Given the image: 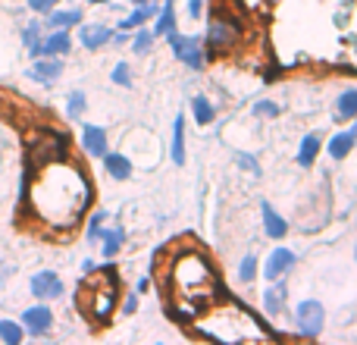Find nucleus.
<instances>
[{"instance_id": "21", "label": "nucleus", "mask_w": 357, "mask_h": 345, "mask_svg": "<svg viewBox=\"0 0 357 345\" xmlns=\"http://www.w3.org/2000/svg\"><path fill=\"white\" fill-rule=\"evenodd\" d=\"M317 154H320V135H317V132H310V135H304L301 148H298V163H301L304 170L314 167V163H317Z\"/></svg>"}, {"instance_id": "23", "label": "nucleus", "mask_w": 357, "mask_h": 345, "mask_svg": "<svg viewBox=\"0 0 357 345\" xmlns=\"http://www.w3.org/2000/svg\"><path fill=\"white\" fill-rule=\"evenodd\" d=\"M335 117L339 119H354L357 117V88H348V91L339 94V101H335Z\"/></svg>"}, {"instance_id": "8", "label": "nucleus", "mask_w": 357, "mask_h": 345, "mask_svg": "<svg viewBox=\"0 0 357 345\" xmlns=\"http://www.w3.org/2000/svg\"><path fill=\"white\" fill-rule=\"evenodd\" d=\"M69 47H73V38H69L66 29H54L50 35H41L38 47H31V57H66Z\"/></svg>"}, {"instance_id": "18", "label": "nucleus", "mask_w": 357, "mask_h": 345, "mask_svg": "<svg viewBox=\"0 0 357 345\" xmlns=\"http://www.w3.org/2000/svg\"><path fill=\"white\" fill-rule=\"evenodd\" d=\"M104 167H107V172H110L113 179H119V182H126V179L132 176V161L129 157H123V154H110V151H107Z\"/></svg>"}, {"instance_id": "24", "label": "nucleus", "mask_w": 357, "mask_h": 345, "mask_svg": "<svg viewBox=\"0 0 357 345\" xmlns=\"http://www.w3.org/2000/svg\"><path fill=\"white\" fill-rule=\"evenodd\" d=\"M173 163L176 167L185 163V117H176L173 126Z\"/></svg>"}, {"instance_id": "39", "label": "nucleus", "mask_w": 357, "mask_h": 345, "mask_svg": "<svg viewBox=\"0 0 357 345\" xmlns=\"http://www.w3.org/2000/svg\"><path fill=\"white\" fill-rule=\"evenodd\" d=\"M3 277H6V267H3V264H0V279H3Z\"/></svg>"}, {"instance_id": "34", "label": "nucleus", "mask_w": 357, "mask_h": 345, "mask_svg": "<svg viewBox=\"0 0 357 345\" xmlns=\"http://www.w3.org/2000/svg\"><path fill=\"white\" fill-rule=\"evenodd\" d=\"M254 117H279V104H273V101H257V104H254Z\"/></svg>"}, {"instance_id": "30", "label": "nucleus", "mask_w": 357, "mask_h": 345, "mask_svg": "<svg viewBox=\"0 0 357 345\" xmlns=\"http://www.w3.org/2000/svg\"><path fill=\"white\" fill-rule=\"evenodd\" d=\"M254 277H257V258H254V254H245L238 264V279L241 283H251Z\"/></svg>"}, {"instance_id": "10", "label": "nucleus", "mask_w": 357, "mask_h": 345, "mask_svg": "<svg viewBox=\"0 0 357 345\" xmlns=\"http://www.w3.org/2000/svg\"><path fill=\"white\" fill-rule=\"evenodd\" d=\"M31 295L41 298V302H54L63 295V279L54 270H38L31 277Z\"/></svg>"}, {"instance_id": "17", "label": "nucleus", "mask_w": 357, "mask_h": 345, "mask_svg": "<svg viewBox=\"0 0 357 345\" xmlns=\"http://www.w3.org/2000/svg\"><path fill=\"white\" fill-rule=\"evenodd\" d=\"M100 242H104V258L107 260H113L119 254V248H123V242H126V229L123 226H110V229H100V235H98Z\"/></svg>"}, {"instance_id": "29", "label": "nucleus", "mask_w": 357, "mask_h": 345, "mask_svg": "<svg viewBox=\"0 0 357 345\" xmlns=\"http://www.w3.org/2000/svg\"><path fill=\"white\" fill-rule=\"evenodd\" d=\"M41 35H44V31H41V22H38V19H31V22L25 25V31H22V44H25L29 50H31V47H38Z\"/></svg>"}, {"instance_id": "27", "label": "nucleus", "mask_w": 357, "mask_h": 345, "mask_svg": "<svg viewBox=\"0 0 357 345\" xmlns=\"http://www.w3.org/2000/svg\"><path fill=\"white\" fill-rule=\"evenodd\" d=\"M191 110H195V119H197L201 126L213 123V104H210L204 94H195V98H191Z\"/></svg>"}, {"instance_id": "32", "label": "nucleus", "mask_w": 357, "mask_h": 345, "mask_svg": "<svg viewBox=\"0 0 357 345\" xmlns=\"http://www.w3.org/2000/svg\"><path fill=\"white\" fill-rule=\"evenodd\" d=\"M110 79L116 82V85L129 88V85H132V73H129V66H126V63H116V66H113V73H110Z\"/></svg>"}, {"instance_id": "15", "label": "nucleus", "mask_w": 357, "mask_h": 345, "mask_svg": "<svg viewBox=\"0 0 357 345\" xmlns=\"http://www.w3.org/2000/svg\"><path fill=\"white\" fill-rule=\"evenodd\" d=\"M82 142H85V151L91 157L107 154V132L100 129V126H85V129H82Z\"/></svg>"}, {"instance_id": "16", "label": "nucleus", "mask_w": 357, "mask_h": 345, "mask_svg": "<svg viewBox=\"0 0 357 345\" xmlns=\"http://www.w3.org/2000/svg\"><path fill=\"white\" fill-rule=\"evenodd\" d=\"M357 145V126L351 132H339V135H333L329 138V157H335V161H342V157H348L351 154V148Z\"/></svg>"}, {"instance_id": "28", "label": "nucleus", "mask_w": 357, "mask_h": 345, "mask_svg": "<svg viewBox=\"0 0 357 345\" xmlns=\"http://www.w3.org/2000/svg\"><path fill=\"white\" fill-rule=\"evenodd\" d=\"M85 107H88L85 94H82V91H73V94H69V101H66V117H69V119H79L82 113H85Z\"/></svg>"}, {"instance_id": "9", "label": "nucleus", "mask_w": 357, "mask_h": 345, "mask_svg": "<svg viewBox=\"0 0 357 345\" xmlns=\"http://www.w3.org/2000/svg\"><path fill=\"white\" fill-rule=\"evenodd\" d=\"M50 327H54V311L47 304H31L22 314V330L29 336H47Z\"/></svg>"}, {"instance_id": "37", "label": "nucleus", "mask_w": 357, "mask_h": 345, "mask_svg": "<svg viewBox=\"0 0 357 345\" xmlns=\"http://www.w3.org/2000/svg\"><path fill=\"white\" fill-rule=\"evenodd\" d=\"M188 13H191V16H201V0H188Z\"/></svg>"}, {"instance_id": "1", "label": "nucleus", "mask_w": 357, "mask_h": 345, "mask_svg": "<svg viewBox=\"0 0 357 345\" xmlns=\"http://www.w3.org/2000/svg\"><path fill=\"white\" fill-rule=\"evenodd\" d=\"M22 191L31 214L56 229L75 226L91 204V182L79 167L63 163V157L29 170Z\"/></svg>"}, {"instance_id": "2", "label": "nucleus", "mask_w": 357, "mask_h": 345, "mask_svg": "<svg viewBox=\"0 0 357 345\" xmlns=\"http://www.w3.org/2000/svg\"><path fill=\"white\" fill-rule=\"evenodd\" d=\"M163 283L169 295V314L178 323L197 321L210 304H216V295H220V279H216L213 264L197 248L176 254Z\"/></svg>"}, {"instance_id": "26", "label": "nucleus", "mask_w": 357, "mask_h": 345, "mask_svg": "<svg viewBox=\"0 0 357 345\" xmlns=\"http://www.w3.org/2000/svg\"><path fill=\"white\" fill-rule=\"evenodd\" d=\"M22 339H25L22 323H16V321H3V317H0V342H6V345H19Z\"/></svg>"}, {"instance_id": "25", "label": "nucleus", "mask_w": 357, "mask_h": 345, "mask_svg": "<svg viewBox=\"0 0 357 345\" xmlns=\"http://www.w3.org/2000/svg\"><path fill=\"white\" fill-rule=\"evenodd\" d=\"M176 29V6L173 0H167L163 3V13H157V25H154V38L157 35H167V31Z\"/></svg>"}, {"instance_id": "12", "label": "nucleus", "mask_w": 357, "mask_h": 345, "mask_svg": "<svg viewBox=\"0 0 357 345\" xmlns=\"http://www.w3.org/2000/svg\"><path fill=\"white\" fill-rule=\"evenodd\" d=\"M295 264H298L295 251H289V248H273V254L266 258V264H264V277L270 279V283L273 279H282Z\"/></svg>"}, {"instance_id": "13", "label": "nucleus", "mask_w": 357, "mask_h": 345, "mask_svg": "<svg viewBox=\"0 0 357 345\" xmlns=\"http://www.w3.org/2000/svg\"><path fill=\"white\" fill-rule=\"evenodd\" d=\"M110 38H113V31L107 29V25H82V22H79V41L85 44L88 50L104 47Z\"/></svg>"}, {"instance_id": "4", "label": "nucleus", "mask_w": 357, "mask_h": 345, "mask_svg": "<svg viewBox=\"0 0 357 345\" xmlns=\"http://www.w3.org/2000/svg\"><path fill=\"white\" fill-rule=\"evenodd\" d=\"M66 148H69V138L63 132H54V129H41L35 138L29 142V170L41 167V163H50V161H60L66 157Z\"/></svg>"}, {"instance_id": "5", "label": "nucleus", "mask_w": 357, "mask_h": 345, "mask_svg": "<svg viewBox=\"0 0 357 345\" xmlns=\"http://www.w3.org/2000/svg\"><path fill=\"white\" fill-rule=\"evenodd\" d=\"M295 321H298V330H301V336L314 339V336L323 333V323H326V311H323V304L317 302V298H307V302L298 304Z\"/></svg>"}, {"instance_id": "6", "label": "nucleus", "mask_w": 357, "mask_h": 345, "mask_svg": "<svg viewBox=\"0 0 357 345\" xmlns=\"http://www.w3.org/2000/svg\"><path fill=\"white\" fill-rule=\"evenodd\" d=\"M235 41H238V22L232 16H216L207 29V47L220 54V50L232 47Z\"/></svg>"}, {"instance_id": "11", "label": "nucleus", "mask_w": 357, "mask_h": 345, "mask_svg": "<svg viewBox=\"0 0 357 345\" xmlns=\"http://www.w3.org/2000/svg\"><path fill=\"white\" fill-rule=\"evenodd\" d=\"M60 75H63V57H35V63L29 69V79L41 82V85H50Z\"/></svg>"}, {"instance_id": "19", "label": "nucleus", "mask_w": 357, "mask_h": 345, "mask_svg": "<svg viewBox=\"0 0 357 345\" xmlns=\"http://www.w3.org/2000/svg\"><path fill=\"white\" fill-rule=\"evenodd\" d=\"M151 16H157V6L154 3H138L135 10L129 13V19H123V22H119V29L123 31H132V29H142L144 22H148Z\"/></svg>"}, {"instance_id": "31", "label": "nucleus", "mask_w": 357, "mask_h": 345, "mask_svg": "<svg viewBox=\"0 0 357 345\" xmlns=\"http://www.w3.org/2000/svg\"><path fill=\"white\" fill-rule=\"evenodd\" d=\"M151 41H154V31L138 29L135 38H132V50H135V54H148V50H151Z\"/></svg>"}, {"instance_id": "22", "label": "nucleus", "mask_w": 357, "mask_h": 345, "mask_svg": "<svg viewBox=\"0 0 357 345\" xmlns=\"http://www.w3.org/2000/svg\"><path fill=\"white\" fill-rule=\"evenodd\" d=\"M82 22V13L79 10H50L47 13V25L50 29H73V25Z\"/></svg>"}, {"instance_id": "20", "label": "nucleus", "mask_w": 357, "mask_h": 345, "mask_svg": "<svg viewBox=\"0 0 357 345\" xmlns=\"http://www.w3.org/2000/svg\"><path fill=\"white\" fill-rule=\"evenodd\" d=\"M276 286H270V289L264 292V308H266V314L270 317H276L279 311H282V304H285V283H279V279H273Z\"/></svg>"}, {"instance_id": "36", "label": "nucleus", "mask_w": 357, "mask_h": 345, "mask_svg": "<svg viewBox=\"0 0 357 345\" xmlns=\"http://www.w3.org/2000/svg\"><path fill=\"white\" fill-rule=\"evenodd\" d=\"M56 3H60V0H29V6H31L35 13H50Z\"/></svg>"}, {"instance_id": "14", "label": "nucleus", "mask_w": 357, "mask_h": 345, "mask_svg": "<svg viewBox=\"0 0 357 345\" xmlns=\"http://www.w3.org/2000/svg\"><path fill=\"white\" fill-rule=\"evenodd\" d=\"M260 214H264V229L270 239H285V233H289V223L282 220V216L273 210L270 201H260Z\"/></svg>"}, {"instance_id": "33", "label": "nucleus", "mask_w": 357, "mask_h": 345, "mask_svg": "<svg viewBox=\"0 0 357 345\" xmlns=\"http://www.w3.org/2000/svg\"><path fill=\"white\" fill-rule=\"evenodd\" d=\"M104 220H107L104 210H98V214H94L91 220H88V239H91V242L100 235V229H104Z\"/></svg>"}, {"instance_id": "40", "label": "nucleus", "mask_w": 357, "mask_h": 345, "mask_svg": "<svg viewBox=\"0 0 357 345\" xmlns=\"http://www.w3.org/2000/svg\"><path fill=\"white\" fill-rule=\"evenodd\" d=\"M88 3H107V0H88Z\"/></svg>"}, {"instance_id": "41", "label": "nucleus", "mask_w": 357, "mask_h": 345, "mask_svg": "<svg viewBox=\"0 0 357 345\" xmlns=\"http://www.w3.org/2000/svg\"><path fill=\"white\" fill-rule=\"evenodd\" d=\"M135 3H151V0H135Z\"/></svg>"}, {"instance_id": "3", "label": "nucleus", "mask_w": 357, "mask_h": 345, "mask_svg": "<svg viewBox=\"0 0 357 345\" xmlns=\"http://www.w3.org/2000/svg\"><path fill=\"white\" fill-rule=\"evenodd\" d=\"M119 302V277L116 267H94L85 277V283L79 286V311L94 323H107L116 311Z\"/></svg>"}, {"instance_id": "7", "label": "nucleus", "mask_w": 357, "mask_h": 345, "mask_svg": "<svg viewBox=\"0 0 357 345\" xmlns=\"http://www.w3.org/2000/svg\"><path fill=\"white\" fill-rule=\"evenodd\" d=\"M167 41L173 47V54L185 63L188 69H201L204 66V50H201V38H182L178 31H167Z\"/></svg>"}, {"instance_id": "42", "label": "nucleus", "mask_w": 357, "mask_h": 345, "mask_svg": "<svg viewBox=\"0 0 357 345\" xmlns=\"http://www.w3.org/2000/svg\"><path fill=\"white\" fill-rule=\"evenodd\" d=\"M354 258H357V248H354Z\"/></svg>"}, {"instance_id": "38", "label": "nucleus", "mask_w": 357, "mask_h": 345, "mask_svg": "<svg viewBox=\"0 0 357 345\" xmlns=\"http://www.w3.org/2000/svg\"><path fill=\"white\" fill-rule=\"evenodd\" d=\"M123 311H126V314H135V298H129V302H126V308H123Z\"/></svg>"}, {"instance_id": "35", "label": "nucleus", "mask_w": 357, "mask_h": 345, "mask_svg": "<svg viewBox=\"0 0 357 345\" xmlns=\"http://www.w3.org/2000/svg\"><path fill=\"white\" fill-rule=\"evenodd\" d=\"M235 161H238V163H241V167H245L248 172H254V176H257V172H260V163L254 161L251 154H235Z\"/></svg>"}]
</instances>
